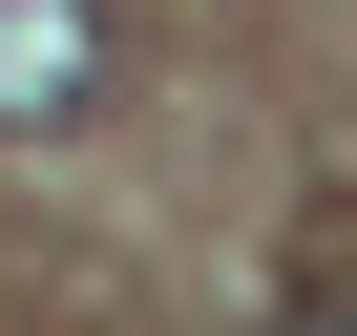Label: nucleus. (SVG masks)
<instances>
[{"label": "nucleus", "instance_id": "1", "mask_svg": "<svg viewBox=\"0 0 357 336\" xmlns=\"http://www.w3.org/2000/svg\"><path fill=\"white\" fill-rule=\"evenodd\" d=\"M105 84V22H84V0H0V126H63Z\"/></svg>", "mask_w": 357, "mask_h": 336}]
</instances>
